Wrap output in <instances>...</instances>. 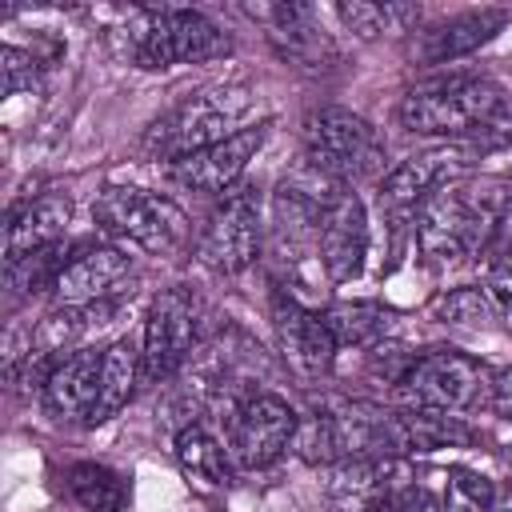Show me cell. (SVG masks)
<instances>
[{"label":"cell","mask_w":512,"mask_h":512,"mask_svg":"<svg viewBox=\"0 0 512 512\" xmlns=\"http://www.w3.org/2000/svg\"><path fill=\"white\" fill-rule=\"evenodd\" d=\"M252 16L268 24V40L288 64L308 68V72L336 64V44L328 40V32L320 28L308 4H268V8H252Z\"/></svg>","instance_id":"cell-14"},{"label":"cell","mask_w":512,"mask_h":512,"mask_svg":"<svg viewBox=\"0 0 512 512\" xmlns=\"http://www.w3.org/2000/svg\"><path fill=\"white\" fill-rule=\"evenodd\" d=\"M264 136H268V124H256V128H240L184 160H172L168 164V176L172 184L188 188V192H204V196H224L240 184L244 168L256 160V152L264 148Z\"/></svg>","instance_id":"cell-11"},{"label":"cell","mask_w":512,"mask_h":512,"mask_svg":"<svg viewBox=\"0 0 512 512\" xmlns=\"http://www.w3.org/2000/svg\"><path fill=\"white\" fill-rule=\"evenodd\" d=\"M68 252H64V244H52V248H44V252H32L28 260H20V264H8V288L16 292V296H36V292H44V288H56V280H60V272H64V260Z\"/></svg>","instance_id":"cell-30"},{"label":"cell","mask_w":512,"mask_h":512,"mask_svg":"<svg viewBox=\"0 0 512 512\" xmlns=\"http://www.w3.org/2000/svg\"><path fill=\"white\" fill-rule=\"evenodd\" d=\"M296 424H300V416L292 412L288 400H280L272 392H256V396L240 400V408L232 412L228 448L240 468H268L292 448Z\"/></svg>","instance_id":"cell-10"},{"label":"cell","mask_w":512,"mask_h":512,"mask_svg":"<svg viewBox=\"0 0 512 512\" xmlns=\"http://www.w3.org/2000/svg\"><path fill=\"white\" fill-rule=\"evenodd\" d=\"M100 368H104V352L100 348H76L68 356H60L40 388L44 396V412L60 424H88L96 396H100Z\"/></svg>","instance_id":"cell-12"},{"label":"cell","mask_w":512,"mask_h":512,"mask_svg":"<svg viewBox=\"0 0 512 512\" xmlns=\"http://www.w3.org/2000/svg\"><path fill=\"white\" fill-rule=\"evenodd\" d=\"M292 452H296L304 464H312V468H332L336 460H344L336 412H312V416H304V420L296 424Z\"/></svg>","instance_id":"cell-28"},{"label":"cell","mask_w":512,"mask_h":512,"mask_svg":"<svg viewBox=\"0 0 512 512\" xmlns=\"http://www.w3.org/2000/svg\"><path fill=\"white\" fill-rule=\"evenodd\" d=\"M336 16L360 40H372L380 32H412V24H420V8L416 4H360L356 0V4H340Z\"/></svg>","instance_id":"cell-27"},{"label":"cell","mask_w":512,"mask_h":512,"mask_svg":"<svg viewBox=\"0 0 512 512\" xmlns=\"http://www.w3.org/2000/svg\"><path fill=\"white\" fill-rule=\"evenodd\" d=\"M252 108V88L248 84H216L204 92L184 96L176 108H168L144 136V148L160 160H184L232 132Z\"/></svg>","instance_id":"cell-2"},{"label":"cell","mask_w":512,"mask_h":512,"mask_svg":"<svg viewBox=\"0 0 512 512\" xmlns=\"http://www.w3.org/2000/svg\"><path fill=\"white\" fill-rule=\"evenodd\" d=\"M504 116V88L488 76H448L400 100V124L416 136H468Z\"/></svg>","instance_id":"cell-1"},{"label":"cell","mask_w":512,"mask_h":512,"mask_svg":"<svg viewBox=\"0 0 512 512\" xmlns=\"http://www.w3.org/2000/svg\"><path fill=\"white\" fill-rule=\"evenodd\" d=\"M472 440H476L472 428L456 412H432V408H404V412H396V456L460 448V444H472Z\"/></svg>","instance_id":"cell-21"},{"label":"cell","mask_w":512,"mask_h":512,"mask_svg":"<svg viewBox=\"0 0 512 512\" xmlns=\"http://www.w3.org/2000/svg\"><path fill=\"white\" fill-rule=\"evenodd\" d=\"M124 32H128V56L140 68L200 64V60L232 52L228 32H220L204 12H192V8H148V12H136Z\"/></svg>","instance_id":"cell-4"},{"label":"cell","mask_w":512,"mask_h":512,"mask_svg":"<svg viewBox=\"0 0 512 512\" xmlns=\"http://www.w3.org/2000/svg\"><path fill=\"white\" fill-rule=\"evenodd\" d=\"M432 316L440 324H456V328H480L496 320V300L488 288L464 284V288H448L432 300Z\"/></svg>","instance_id":"cell-29"},{"label":"cell","mask_w":512,"mask_h":512,"mask_svg":"<svg viewBox=\"0 0 512 512\" xmlns=\"http://www.w3.org/2000/svg\"><path fill=\"white\" fill-rule=\"evenodd\" d=\"M176 460L184 468V476L200 480V484H224L228 480V456L224 444L204 428V424H188L176 436Z\"/></svg>","instance_id":"cell-25"},{"label":"cell","mask_w":512,"mask_h":512,"mask_svg":"<svg viewBox=\"0 0 512 512\" xmlns=\"http://www.w3.org/2000/svg\"><path fill=\"white\" fill-rule=\"evenodd\" d=\"M492 376L488 368L460 352V348H432L428 356H416L404 380L396 384L404 408H432V412H464L488 392Z\"/></svg>","instance_id":"cell-7"},{"label":"cell","mask_w":512,"mask_h":512,"mask_svg":"<svg viewBox=\"0 0 512 512\" xmlns=\"http://www.w3.org/2000/svg\"><path fill=\"white\" fill-rule=\"evenodd\" d=\"M492 512H512V484H500L492 496Z\"/></svg>","instance_id":"cell-36"},{"label":"cell","mask_w":512,"mask_h":512,"mask_svg":"<svg viewBox=\"0 0 512 512\" xmlns=\"http://www.w3.org/2000/svg\"><path fill=\"white\" fill-rule=\"evenodd\" d=\"M504 200L476 196V188L444 184L416 216V244L428 264H456L480 248H488L496 212Z\"/></svg>","instance_id":"cell-3"},{"label":"cell","mask_w":512,"mask_h":512,"mask_svg":"<svg viewBox=\"0 0 512 512\" xmlns=\"http://www.w3.org/2000/svg\"><path fill=\"white\" fill-rule=\"evenodd\" d=\"M492 496H496V484L488 476H480L472 468H456L448 476L440 508L444 512H492Z\"/></svg>","instance_id":"cell-31"},{"label":"cell","mask_w":512,"mask_h":512,"mask_svg":"<svg viewBox=\"0 0 512 512\" xmlns=\"http://www.w3.org/2000/svg\"><path fill=\"white\" fill-rule=\"evenodd\" d=\"M316 248H320V264L328 272V280L344 284L352 276H360L364 256H368V212L364 200L356 192H344L320 220L316 232Z\"/></svg>","instance_id":"cell-13"},{"label":"cell","mask_w":512,"mask_h":512,"mask_svg":"<svg viewBox=\"0 0 512 512\" xmlns=\"http://www.w3.org/2000/svg\"><path fill=\"white\" fill-rule=\"evenodd\" d=\"M128 272H132V260L120 248H112V244H88L76 256H68V264H64L52 296H56V304L92 308V304L108 300L124 284Z\"/></svg>","instance_id":"cell-15"},{"label":"cell","mask_w":512,"mask_h":512,"mask_svg":"<svg viewBox=\"0 0 512 512\" xmlns=\"http://www.w3.org/2000/svg\"><path fill=\"white\" fill-rule=\"evenodd\" d=\"M200 332V312L196 296L188 288H164L144 320V340H140V360H144V380L160 384L168 380L196 348Z\"/></svg>","instance_id":"cell-9"},{"label":"cell","mask_w":512,"mask_h":512,"mask_svg":"<svg viewBox=\"0 0 512 512\" xmlns=\"http://www.w3.org/2000/svg\"><path fill=\"white\" fill-rule=\"evenodd\" d=\"M40 56L28 52V48H16V44H4L0 48V92L4 96H16L24 88H32L40 80Z\"/></svg>","instance_id":"cell-32"},{"label":"cell","mask_w":512,"mask_h":512,"mask_svg":"<svg viewBox=\"0 0 512 512\" xmlns=\"http://www.w3.org/2000/svg\"><path fill=\"white\" fill-rule=\"evenodd\" d=\"M96 224L112 236L132 240L152 256H172L188 244V216L176 200L140 192V188H104L96 208Z\"/></svg>","instance_id":"cell-6"},{"label":"cell","mask_w":512,"mask_h":512,"mask_svg":"<svg viewBox=\"0 0 512 512\" xmlns=\"http://www.w3.org/2000/svg\"><path fill=\"white\" fill-rule=\"evenodd\" d=\"M196 256L220 276H236L256 264L260 256V188L256 184H236L232 192L220 196V204L208 212L196 236Z\"/></svg>","instance_id":"cell-8"},{"label":"cell","mask_w":512,"mask_h":512,"mask_svg":"<svg viewBox=\"0 0 512 512\" xmlns=\"http://www.w3.org/2000/svg\"><path fill=\"white\" fill-rule=\"evenodd\" d=\"M304 164L336 184L364 180L384 168V140L364 116L348 108H320L304 120Z\"/></svg>","instance_id":"cell-5"},{"label":"cell","mask_w":512,"mask_h":512,"mask_svg":"<svg viewBox=\"0 0 512 512\" xmlns=\"http://www.w3.org/2000/svg\"><path fill=\"white\" fill-rule=\"evenodd\" d=\"M504 460H508V468H512V444H508V452H504Z\"/></svg>","instance_id":"cell-38"},{"label":"cell","mask_w":512,"mask_h":512,"mask_svg":"<svg viewBox=\"0 0 512 512\" xmlns=\"http://www.w3.org/2000/svg\"><path fill=\"white\" fill-rule=\"evenodd\" d=\"M488 404H492L496 416L512 420V364L492 376V384H488Z\"/></svg>","instance_id":"cell-34"},{"label":"cell","mask_w":512,"mask_h":512,"mask_svg":"<svg viewBox=\"0 0 512 512\" xmlns=\"http://www.w3.org/2000/svg\"><path fill=\"white\" fill-rule=\"evenodd\" d=\"M88 316H92V308L56 304V308L32 328L28 356H40V360H60V356H68V348H72V344L84 336V328L92 324Z\"/></svg>","instance_id":"cell-26"},{"label":"cell","mask_w":512,"mask_h":512,"mask_svg":"<svg viewBox=\"0 0 512 512\" xmlns=\"http://www.w3.org/2000/svg\"><path fill=\"white\" fill-rule=\"evenodd\" d=\"M392 460L376 456H344L324 468V500L332 512H368L388 500Z\"/></svg>","instance_id":"cell-20"},{"label":"cell","mask_w":512,"mask_h":512,"mask_svg":"<svg viewBox=\"0 0 512 512\" xmlns=\"http://www.w3.org/2000/svg\"><path fill=\"white\" fill-rule=\"evenodd\" d=\"M484 288L492 292V300L512 304V252L492 256V268H488V284Z\"/></svg>","instance_id":"cell-33"},{"label":"cell","mask_w":512,"mask_h":512,"mask_svg":"<svg viewBox=\"0 0 512 512\" xmlns=\"http://www.w3.org/2000/svg\"><path fill=\"white\" fill-rule=\"evenodd\" d=\"M320 320L328 324L336 348L352 344V348H376L388 332V312L372 300H352V304H332L320 312Z\"/></svg>","instance_id":"cell-24"},{"label":"cell","mask_w":512,"mask_h":512,"mask_svg":"<svg viewBox=\"0 0 512 512\" xmlns=\"http://www.w3.org/2000/svg\"><path fill=\"white\" fill-rule=\"evenodd\" d=\"M64 484L72 492V500L84 508V512H124L128 500H132V488L120 472L104 468V464H92V460H80L64 472Z\"/></svg>","instance_id":"cell-23"},{"label":"cell","mask_w":512,"mask_h":512,"mask_svg":"<svg viewBox=\"0 0 512 512\" xmlns=\"http://www.w3.org/2000/svg\"><path fill=\"white\" fill-rule=\"evenodd\" d=\"M452 172H456V160H452V152H444V148L400 160V164L380 180V204H384V212L408 216V212L424 208L428 196H436V192L452 180Z\"/></svg>","instance_id":"cell-19"},{"label":"cell","mask_w":512,"mask_h":512,"mask_svg":"<svg viewBox=\"0 0 512 512\" xmlns=\"http://www.w3.org/2000/svg\"><path fill=\"white\" fill-rule=\"evenodd\" d=\"M368 512H396V504H392V500H384V504H376V508H368Z\"/></svg>","instance_id":"cell-37"},{"label":"cell","mask_w":512,"mask_h":512,"mask_svg":"<svg viewBox=\"0 0 512 512\" xmlns=\"http://www.w3.org/2000/svg\"><path fill=\"white\" fill-rule=\"evenodd\" d=\"M144 376V360H140V348L132 340H112L104 348V368H100V396H96V408H92V420L88 424H104L112 420L136 392V380Z\"/></svg>","instance_id":"cell-22"},{"label":"cell","mask_w":512,"mask_h":512,"mask_svg":"<svg viewBox=\"0 0 512 512\" xmlns=\"http://www.w3.org/2000/svg\"><path fill=\"white\" fill-rule=\"evenodd\" d=\"M396 512H444L440 500L428 492V488H408L400 500H396Z\"/></svg>","instance_id":"cell-35"},{"label":"cell","mask_w":512,"mask_h":512,"mask_svg":"<svg viewBox=\"0 0 512 512\" xmlns=\"http://www.w3.org/2000/svg\"><path fill=\"white\" fill-rule=\"evenodd\" d=\"M272 324H276L280 352H284V360H288L296 372L320 376V372L332 368V360H336V340H332L328 324L320 320V312H308V308H300L296 300L276 296Z\"/></svg>","instance_id":"cell-16"},{"label":"cell","mask_w":512,"mask_h":512,"mask_svg":"<svg viewBox=\"0 0 512 512\" xmlns=\"http://www.w3.org/2000/svg\"><path fill=\"white\" fill-rule=\"evenodd\" d=\"M504 24H508L504 8H472V12L448 16L420 32V40L412 44V56L420 64H452V60L484 48L496 32H504Z\"/></svg>","instance_id":"cell-17"},{"label":"cell","mask_w":512,"mask_h":512,"mask_svg":"<svg viewBox=\"0 0 512 512\" xmlns=\"http://www.w3.org/2000/svg\"><path fill=\"white\" fill-rule=\"evenodd\" d=\"M68 220H72V204L60 192H44L36 200L16 204L8 212V228H4V264H20L32 252L60 244Z\"/></svg>","instance_id":"cell-18"}]
</instances>
